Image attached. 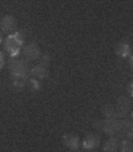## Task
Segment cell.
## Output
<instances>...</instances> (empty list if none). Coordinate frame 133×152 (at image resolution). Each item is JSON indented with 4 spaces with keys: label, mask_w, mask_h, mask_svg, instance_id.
<instances>
[{
    "label": "cell",
    "mask_w": 133,
    "mask_h": 152,
    "mask_svg": "<svg viewBox=\"0 0 133 152\" xmlns=\"http://www.w3.org/2000/svg\"><path fill=\"white\" fill-rule=\"evenodd\" d=\"M1 28L5 32H11L16 27V21L14 18L10 16H6L1 21Z\"/></svg>",
    "instance_id": "1"
},
{
    "label": "cell",
    "mask_w": 133,
    "mask_h": 152,
    "mask_svg": "<svg viewBox=\"0 0 133 152\" xmlns=\"http://www.w3.org/2000/svg\"><path fill=\"white\" fill-rule=\"evenodd\" d=\"M120 141L117 137L110 138L106 141V144L104 146V150L107 152H114L120 147Z\"/></svg>",
    "instance_id": "2"
},
{
    "label": "cell",
    "mask_w": 133,
    "mask_h": 152,
    "mask_svg": "<svg viewBox=\"0 0 133 152\" xmlns=\"http://www.w3.org/2000/svg\"><path fill=\"white\" fill-rule=\"evenodd\" d=\"M24 54L30 59H35L39 55V49L35 45H29L24 49Z\"/></svg>",
    "instance_id": "3"
},
{
    "label": "cell",
    "mask_w": 133,
    "mask_h": 152,
    "mask_svg": "<svg viewBox=\"0 0 133 152\" xmlns=\"http://www.w3.org/2000/svg\"><path fill=\"white\" fill-rule=\"evenodd\" d=\"M13 70L15 73L18 74L19 77H22L25 73V66L22 62H17L13 65Z\"/></svg>",
    "instance_id": "4"
},
{
    "label": "cell",
    "mask_w": 133,
    "mask_h": 152,
    "mask_svg": "<svg viewBox=\"0 0 133 152\" xmlns=\"http://www.w3.org/2000/svg\"><path fill=\"white\" fill-rule=\"evenodd\" d=\"M121 152H133V142L131 140H124L120 144Z\"/></svg>",
    "instance_id": "5"
},
{
    "label": "cell",
    "mask_w": 133,
    "mask_h": 152,
    "mask_svg": "<svg viewBox=\"0 0 133 152\" xmlns=\"http://www.w3.org/2000/svg\"><path fill=\"white\" fill-rule=\"evenodd\" d=\"M85 144L87 145L88 148H94L99 144V138L96 136H90L88 137L85 142Z\"/></svg>",
    "instance_id": "6"
},
{
    "label": "cell",
    "mask_w": 133,
    "mask_h": 152,
    "mask_svg": "<svg viewBox=\"0 0 133 152\" xmlns=\"http://www.w3.org/2000/svg\"><path fill=\"white\" fill-rule=\"evenodd\" d=\"M125 133L127 137L129 138V140L133 141V123H130L129 126L127 127V129H125Z\"/></svg>",
    "instance_id": "7"
},
{
    "label": "cell",
    "mask_w": 133,
    "mask_h": 152,
    "mask_svg": "<svg viewBox=\"0 0 133 152\" xmlns=\"http://www.w3.org/2000/svg\"><path fill=\"white\" fill-rule=\"evenodd\" d=\"M1 40H2V34L0 33V42H1Z\"/></svg>",
    "instance_id": "8"
}]
</instances>
